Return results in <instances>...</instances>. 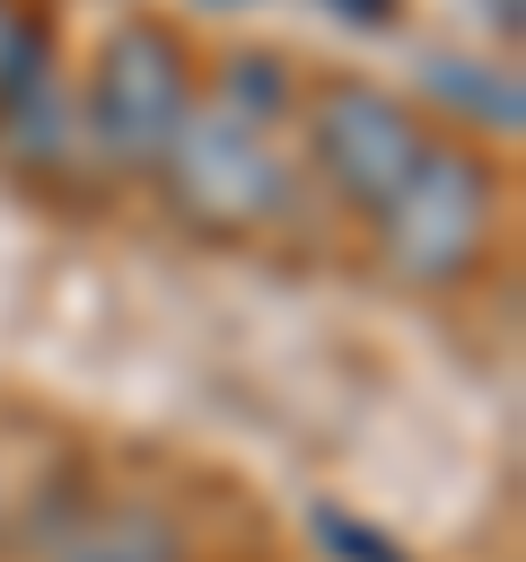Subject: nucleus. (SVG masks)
Wrapping results in <instances>:
<instances>
[{
	"mask_svg": "<svg viewBox=\"0 0 526 562\" xmlns=\"http://www.w3.org/2000/svg\"><path fill=\"white\" fill-rule=\"evenodd\" d=\"M175 158V193L202 220H263L281 202V158L254 140V123H193L184 140H167Z\"/></svg>",
	"mask_w": 526,
	"mask_h": 562,
	"instance_id": "obj_1",
	"label": "nucleus"
},
{
	"mask_svg": "<svg viewBox=\"0 0 526 562\" xmlns=\"http://www.w3.org/2000/svg\"><path fill=\"white\" fill-rule=\"evenodd\" d=\"M482 237V176L465 158H421L395 184V263L403 272H456Z\"/></svg>",
	"mask_w": 526,
	"mask_h": 562,
	"instance_id": "obj_2",
	"label": "nucleus"
},
{
	"mask_svg": "<svg viewBox=\"0 0 526 562\" xmlns=\"http://www.w3.org/2000/svg\"><path fill=\"white\" fill-rule=\"evenodd\" d=\"M316 149H324V167H333L351 193H368V202H395V184L430 158L421 132H412V114L386 105V97H368V88L324 97V114H316Z\"/></svg>",
	"mask_w": 526,
	"mask_h": 562,
	"instance_id": "obj_3",
	"label": "nucleus"
},
{
	"mask_svg": "<svg viewBox=\"0 0 526 562\" xmlns=\"http://www.w3.org/2000/svg\"><path fill=\"white\" fill-rule=\"evenodd\" d=\"M96 132L123 149V158H149L184 132V79H175V53L158 35H123L105 53V79H96Z\"/></svg>",
	"mask_w": 526,
	"mask_h": 562,
	"instance_id": "obj_4",
	"label": "nucleus"
},
{
	"mask_svg": "<svg viewBox=\"0 0 526 562\" xmlns=\"http://www.w3.org/2000/svg\"><path fill=\"white\" fill-rule=\"evenodd\" d=\"M430 79H438V88H447V97H465V105H473V114H500V123H517V97H508V88H500V79H491V88H482V79H465V61H438V70H430Z\"/></svg>",
	"mask_w": 526,
	"mask_h": 562,
	"instance_id": "obj_5",
	"label": "nucleus"
},
{
	"mask_svg": "<svg viewBox=\"0 0 526 562\" xmlns=\"http://www.w3.org/2000/svg\"><path fill=\"white\" fill-rule=\"evenodd\" d=\"M228 88H237V97H245V105H254V114H281V105H289V88H281V79H272V61H254V53H245V61H237V79H228Z\"/></svg>",
	"mask_w": 526,
	"mask_h": 562,
	"instance_id": "obj_6",
	"label": "nucleus"
},
{
	"mask_svg": "<svg viewBox=\"0 0 526 562\" xmlns=\"http://www.w3.org/2000/svg\"><path fill=\"white\" fill-rule=\"evenodd\" d=\"M9 53H26V35H18V18L0 9V61H9Z\"/></svg>",
	"mask_w": 526,
	"mask_h": 562,
	"instance_id": "obj_7",
	"label": "nucleus"
},
{
	"mask_svg": "<svg viewBox=\"0 0 526 562\" xmlns=\"http://www.w3.org/2000/svg\"><path fill=\"white\" fill-rule=\"evenodd\" d=\"M342 9H359V18H368V9H377V0H342Z\"/></svg>",
	"mask_w": 526,
	"mask_h": 562,
	"instance_id": "obj_8",
	"label": "nucleus"
}]
</instances>
